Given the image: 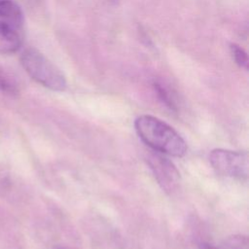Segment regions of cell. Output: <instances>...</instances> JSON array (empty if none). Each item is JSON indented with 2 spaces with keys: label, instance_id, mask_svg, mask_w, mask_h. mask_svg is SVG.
<instances>
[{
  "label": "cell",
  "instance_id": "1",
  "mask_svg": "<svg viewBox=\"0 0 249 249\" xmlns=\"http://www.w3.org/2000/svg\"><path fill=\"white\" fill-rule=\"evenodd\" d=\"M134 127L141 140L156 152L177 158L187 152V143L180 134L156 117L139 116L134 122Z\"/></svg>",
  "mask_w": 249,
  "mask_h": 249
},
{
  "label": "cell",
  "instance_id": "2",
  "mask_svg": "<svg viewBox=\"0 0 249 249\" xmlns=\"http://www.w3.org/2000/svg\"><path fill=\"white\" fill-rule=\"evenodd\" d=\"M24 16L14 0H0V53H17L23 42Z\"/></svg>",
  "mask_w": 249,
  "mask_h": 249
},
{
  "label": "cell",
  "instance_id": "3",
  "mask_svg": "<svg viewBox=\"0 0 249 249\" xmlns=\"http://www.w3.org/2000/svg\"><path fill=\"white\" fill-rule=\"evenodd\" d=\"M20 63L25 72L43 87L55 91L65 89L66 80L62 72L38 50L25 49L20 54Z\"/></svg>",
  "mask_w": 249,
  "mask_h": 249
},
{
  "label": "cell",
  "instance_id": "4",
  "mask_svg": "<svg viewBox=\"0 0 249 249\" xmlns=\"http://www.w3.org/2000/svg\"><path fill=\"white\" fill-rule=\"evenodd\" d=\"M213 169L220 175L246 180L248 177V155L225 149H215L209 155Z\"/></svg>",
  "mask_w": 249,
  "mask_h": 249
},
{
  "label": "cell",
  "instance_id": "5",
  "mask_svg": "<svg viewBox=\"0 0 249 249\" xmlns=\"http://www.w3.org/2000/svg\"><path fill=\"white\" fill-rule=\"evenodd\" d=\"M148 163L163 191L171 193L177 189L180 182V174L169 160L155 151L149 155Z\"/></svg>",
  "mask_w": 249,
  "mask_h": 249
},
{
  "label": "cell",
  "instance_id": "6",
  "mask_svg": "<svg viewBox=\"0 0 249 249\" xmlns=\"http://www.w3.org/2000/svg\"><path fill=\"white\" fill-rule=\"evenodd\" d=\"M0 91L9 96H16L18 93V85L15 77L0 66Z\"/></svg>",
  "mask_w": 249,
  "mask_h": 249
},
{
  "label": "cell",
  "instance_id": "7",
  "mask_svg": "<svg viewBox=\"0 0 249 249\" xmlns=\"http://www.w3.org/2000/svg\"><path fill=\"white\" fill-rule=\"evenodd\" d=\"M230 49H231V53L232 54V57L235 61V63L244 68V69H248V56L246 52L237 44H231L230 45Z\"/></svg>",
  "mask_w": 249,
  "mask_h": 249
},
{
  "label": "cell",
  "instance_id": "8",
  "mask_svg": "<svg viewBox=\"0 0 249 249\" xmlns=\"http://www.w3.org/2000/svg\"><path fill=\"white\" fill-rule=\"evenodd\" d=\"M154 89H155V91L157 92V95H158L159 99L163 104H165V106H167L171 110H176V105H175L173 99L170 97L169 92L166 90V89L164 87H162L159 83H155L154 84Z\"/></svg>",
  "mask_w": 249,
  "mask_h": 249
},
{
  "label": "cell",
  "instance_id": "9",
  "mask_svg": "<svg viewBox=\"0 0 249 249\" xmlns=\"http://www.w3.org/2000/svg\"><path fill=\"white\" fill-rule=\"evenodd\" d=\"M227 244L230 249H248L247 237L243 235H234L230 237Z\"/></svg>",
  "mask_w": 249,
  "mask_h": 249
},
{
  "label": "cell",
  "instance_id": "10",
  "mask_svg": "<svg viewBox=\"0 0 249 249\" xmlns=\"http://www.w3.org/2000/svg\"><path fill=\"white\" fill-rule=\"evenodd\" d=\"M200 249H218V248L212 246L209 243H201L200 244Z\"/></svg>",
  "mask_w": 249,
  "mask_h": 249
},
{
  "label": "cell",
  "instance_id": "11",
  "mask_svg": "<svg viewBox=\"0 0 249 249\" xmlns=\"http://www.w3.org/2000/svg\"><path fill=\"white\" fill-rule=\"evenodd\" d=\"M110 3H112V4H116V3H118L120 0H108Z\"/></svg>",
  "mask_w": 249,
  "mask_h": 249
},
{
  "label": "cell",
  "instance_id": "12",
  "mask_svg": "<svg viewBox=\"0 0 249 249\" xmlns=\"http://www.w3.org/2000/svg\"><path fill=\"white\" fill-rule=\"evenodd\" d=\"M58 249H65V248H61V247H60V248H58Z\"/></svg>",
  "mask_w": 249,
  "mask_h": 249
}]
</instances>
